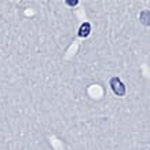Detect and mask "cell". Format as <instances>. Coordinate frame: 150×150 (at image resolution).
<instances>
[{
	"mask_svg": "<svg viewBox=\"0 0 150 150\" xmlns=\"http://www.w3.org/2000/svg\"><path fill=\"white\" fill-rule=\"evenodd\" d=\"M110 87H112V90H113V92L116 95H118V96L125 95V86L121 83L120 79H117V77L112 79V80H110Z\"/></svg>",
	"mask_w": 150,
	"mask_h": 150,
	"instance_id": "cell-1",
	"label": "cell"
},
{
	"mask_svg": "<svg viewBox=\"0 0 150 150\" xmlns=\"http://www.w3.org/2000/svg\"><path fill=\"white\" fill-rule=\"evenodd\" d=\"M90 32H91V25L88 22L83 23L81 26H80V29H79V36L80 37H87L88 35H90Z\"/></svg>",
	"mask_w": 150,
	"mask_h": 150,
	"instance_id": "cell-2",
	"label": "cell"
},
{
	"mask_svg": "<svg viewBox=\"0 0 150 150\" xmlns=\"http://www.w3.org/2000/svg\"><path fill=\"white\" fill-rule=\"evenodd\" d=\"M139 19H141V22L146 26H149L150 25V11L145 10V11H142L141 15H139Z\"/></svg>",
	"mask_w": 150,
	"mask_h": 150,
	"instance_id": "cell-3",
	"label": "cell"
},
{
	"mask_svg": "<svg viewBox=\"0 0 150 150\" xmlns=\"http://www.w3.org/2000/svg\"><path fill=\"white\" fill-rule=\"evenodd\" d=\"M66 3H68L69 6H76V4H77V3H79V1H77V0H72V1L69 0V1H66Z\"/></svg>",
	"mask_w": 150,
	"mask_h": 150,
	"instance_id": "cell-4",
	"label": "cell"
}]
</instances>
